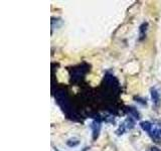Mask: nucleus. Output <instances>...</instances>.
Segmentation results:
<instances>
[{"label": "nucleus", "instance_id": "5", "mask_svg": "<svg viewBox=\"0 0 161 151\" xmlns=\"http://www.w3.org/2000/svg\"><path fill=\"white\" fill-rule=\"evenodd\" d=\"M147 151H161V149L156 147V146H152V147H150Z\"/></svg>", "mask_w": 161, "mask_h": 151}, {"label": "nucleus", "instance_id": "1", "mask_svg": "<svg viewBox=\"0 0 161 151\" xmlns=\"http://www.w3.org/2000/svg\"><path fill=\"white\" fill-rule=\"evenodd\" d=\"M139 125L154 142L161 143V124L151 121H141Z\"/></svg>", "mask_w": 161, "mask_h": 151}, {"label": "nucleus", "instance_id": "3", "mask_svg": "<svg viewBox=\"0 0 161 151\" xmlns=\"http://www.w3.org/2000/svg\"><path fill=\"white\" fill-rule=\"evenodd\" d=\"M91 128H92V131H93L94 139L98 138L100 130H101V124L99 122H97V121H94V122H92V124H91Z\"/></svg>", "mask_w": 161, "mask_h": 151}, {"label": "nucleus", "instance_id": "4", "mask_svg": "<svg viewBox=\"0 0 161 151\" xmlns=\"http://www.w3.org/2000/svg\"><path fill=\"white\" fill-rule=\"evenodd\" d=\"M147 27H148V24L144 22L140 25L139 27V39H143L144 37H146V33H147Z\"/></svg>", "mask_w": 161, "mask_h": 151}, {"label": "nucleus", "instance_id": "2", "mask_svg": "<svg viewBox=\"0 0 161 151\" xmlns=\"http://www.w3.org/2000/svg\"><path fill=\"white\" fill-rule=\"evenodd\" d=\"M151 99H152V103L154 104V106L158 107V106L160 105L161 98H160L159 91L156 89V88H152V89H151Z\"/></svg>", "mask_w": 161, "mask_h": 151}]
</instances>
